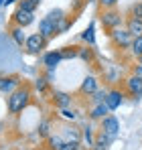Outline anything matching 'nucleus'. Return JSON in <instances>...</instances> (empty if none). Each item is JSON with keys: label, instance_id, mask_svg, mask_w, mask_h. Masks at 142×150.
Instances as JSON below:
<instances>
[{"label": "nucleus", "instance_id": "1", "mask_svg": "<svg viewBox=\"0 0 142 150\" xmlns=\"http://www.w3.org/2000/svg\"><path fill=\"white\" fill-rule=\"evenodd\" d=\"M28 100H31V89H28L26 85L14 89V91L10 93V98H8V112H10V114L23 112L24 108H26V103H28Z\"/></svg>", "mask_w": 142, "mask_h": 150}, {"label": "nucleus", "instance_id": "2", "mask_svg": "<svg viewBox=\"0 0 142 150\" xmlns=\"http://www.w3.org/2000/svg\"><path fill=\"white\" fill-rule=\"evenodd\" d=\"M45 45H47V39H45L43 35H39V33L26 37V41H24V47H26V51H31V53H39V51H43V49H45Z\"/></svg>", "mask_w": 142, "mask_h": 150}, {"label": "nucleus", "instance_id": "3", "mask_svg": "<svg viewBox=\"0 0 142 150\" xmlns=\"http://www.w3.org/2000/svg\"><path fill=\"white\" fill-rule=\"evenodd\" d=\"M118 130H120V124H118V120H116L114 116L108 114V116L102 120V132H104V134L116 138V136H118Z\"/></svg>", "mask_w": 142, "mask_h": 150}, {"label": "nucleus", "instance_id": "4", "mask_svg": "<svg viewBox=\"0 0 142 150\" xmlns=\"http://www.w3.org/2000/svg\"><path fill=\"white\" fill-rule=\"evenodd\" d=\"M21 87V81H18V77H14V75H10V77H0V91L2 93H12L14 89H18Z\"/></svg>", "mask_w": 142, "mask_h": 150}, {"label": "nucleus", "instance_id": "5", "mask_svg": "<svg viewBox=\"0 0 142 150\" xmlns=\"http://www.w3.org/2000/svg\"><path fill=\"white\" fill-rule=\"evenodd\" d=\"M126 89L134 96V98H142V77L132 75L126 79Z\"/></svg>", "mask_w": 142, "mask_h": 150}, {"label": "nucleus", "instance_id": "6", "mask_svg": "<svg viewBox=\"0 0 142 150\" xmlns=\"http://www.w3.org/2000/svg\"><path fill=\"white\" fill-rule=\"evenodd\" d=\"M112 39H114V43L120 45V47H130L132 45V35L128 30H122V28H114Z\"/></svg>", "mask_w": 142, "mask_h": 150}, {"label": "nucleus", "instance_id": "7", "mask_svg": "<svg viewBox=\"0 0 142 150\" xmlns=\"http://www.w3.org/2000/svg\"><path fill=\"white\" fill-rule=\"evenodd\" d=\"M35 21V12H28V10H23V8H18L16 12H14V23L18 26H28L31 23Z\"/></svg>", "mask_w": 142, "mask_h": 150}, {"label": "nucleus", "instance_id": "8", "mask_svg": "<svg viewBox=\"0 0 142 150\" xmlns=\"http://www.w3.org/2000/svg\"><path fill=\"white\" fill-rule=\"evenodd\" d=\"M102 23L104 26H110V28H116L120 25V14L116 10H112V8H108L104 14H102Z\"/></svg>", "mask_w": 142, "mask_h": 150}, {"label": "nucleus", "instance_id": "9", "mask_svg": "<svg viewBox=\"0 0 142 150\" xmlns=\"http://www.w3.org/2000/svg\"><path fill=\"white\" fill-rule=\"evenodd\" d=\"M39 35H43L45 39H51V37L57 35V26L53 25L49 18H43V21L39 23Z\"/></svg>", "mask_w": 142, "mask_h": 150}, {"label": "nucleus", "instance_id": "10", "mask_svg": "<svg viewBox=\"0 0 142 150\" xmlns=\"http://www.w3.org/2000/svg\"><path fill=\"white\" fill-rule=\"evenodd\" d=\"M79 91L81 93H94V91H97V79H95L94 75L85 77L83 83H81V87H79Z\"/></svg>", "mask_w": 142, "mask_h": 150}, {"label": "nucleus", "instance_id": "11", "mask_svg": "<svg viewBox=\"0 0 142 150\" xmlns=\"http://www.w3.org/2000/svg\"><path fill=\"white\" fill-rule=\"evenodd\" d=\"M126 30L132 35V37H140L142 35V21H138V18H128V23H126Z\"/></svg>", "mask_w": 142, "mask_h": 150}, {"label": "nucleus", "instance_id": "12", "mask_svg": "<svg viewBox=\"0 0 142 150\" xmlns=\"http://www.w3.org/2000/svg\"><path fill=\"white\" fill-rule=\"evenodd\" d=\"M120 103H122V93L120 91H110L108 96H106V105L110 108V112L112 110H116V108H120Z\"/></svg>", "mask_w": 142, "mask_h": 150}, {"label": "nucleus", "instance_id": "13", "mask_svg": "<svg viewBox=\"0 0 142 150\" xmlns=\"http://www.w3.org/2000/svg\"><path fill=\"white\" fill-rule=\"evenodd\" d=\"M108 114H110V108H108L106 101H104V103H95V108L92 110L89 116H92V120H104Z\"/></svg>", "mask_w": 142, "mask_h": 150}, {"label": "nucleus", "instance_id": "14", "mask_svg": "<svg viewBox=\"0 0 142 150\" xmlns=\"http://www.w3.org/2000/svg\"><path fill=\"white\" fill-rule=\"evenodd\" d=\"M10 35H12V39H14V43L16 45H24V41H26V37H24V33H23V26H12L10 28Z\"/></svg>", "mask_w": 142, "mask_h": 150}, {"label": "nucleus", "instance_id": "15", "mask_svg": "<svg viewBox=\"0 0 142 150\" xmlns=\"http://www.w3.org/2000/svg\"><path fill=\"white\" fill-rule=\"evenodd\" d=\"M61 59H63L61 53H49L47 57H45V65H47L49 69H55V65H57Z\"/></svg>", "mask_w": 142, "mask_h": 150}, {"label": "nucleus", "instance_id": "16", "mask_svg": "<svg viewBox=\"0 0 142 150\" xmlns=\"http://www.w3.org/2000/svg\"><path fill=\"white\" fill-rule=\"evenodd\" d=\"M130 49H132V53H134L136 57H142V35H140V37H134V39H132Z\"/></svg>", "mask_w": 142, "mask_h": 150}, {"label": "nucleus", "instance_id": "17", "mask_svg": "<svg viewBox=\"0 0 142 150\" xmlns=\"http://www.w3.org/2000/svg\"><path fill=\"white\" fill-rule=\"evenodd\" d=\"M55 103H57L59 108H67L71 103V98L67 93H55Z\"/></svg>", "mask_w": 142, "mask_h": 150}, {"label": "nucleus", "instance_id": "18", "mask_svg": "<svg viewBox=\"0 0 142 150\" xmlns=\"http://www.w3.org/2000/svg\"><path fill=\"white\" fill-rule=\"evenodd\" d=\"M130 16H132V18H138V21H142V2H138V4H132V8H130Z\"/></svg>", "mask_w": 142, "mask_h": 150}, {"label": "nucleus", "instance_id": "19", "mask_svg": "<svg viewBox=\"0 0 142 150\" xmlns=\"http://www.w3.org/2000/svg\"><path fill=\"white\" fill-rule=\"evenodd\" d=\"M49 144H51V148L59 150L61 146H63V140H61L59 136H51V138H49Z\"/></svg>", "mask_w": 142, "mask_h": 150}, {"label": "nucleus", "instance_id": "20", "mask_svg": "<svg viewBox=\"0 0 142 150\" xmlns=\"http://www.w3.org/2000/svg\"><path fill=\"white\" fill-rule=\"evenodd\" d=\"M18 8H23V10H28V12H35V8H37V4H35V2H31V0H23Z\"/></svg>", "mask_w": 142, "mask_h": 150}, {"label": "nucleus", "instance_id": "21", "mask_svg": "<svg viewBox=\"0 0 142 150\" xmlns=\"http://www.w3.org/2000/svg\"><path fill=\"white\" fill-rule=\"evenodd\" d=\"M61 116H63V118H65V120H75V118H77V114H75V112H73V110H67V108H61Z\"/></svg>", "mask_w": 142, "mask_h": 150}, {"label": "nucleus", "instance_id": "22", "mask_svg": "<svg viewBox=\"0 0 142 150\" xmlns=\"http://www.w3.org/2000/svg\"><path fill=\"white\" fill-rule=\"evenodd\" d=\"M81 39H83V41H87V43H94V26H89V28L81 35Z\"/></svg>", "mask_w": 142, "mask_h": 150}, {"label": "nucleus", "instance_id": "23", "mask_svg": "<svg viewBox=\"0 0 142 150\" xmlns=\"http://www.w3.org/2000/svg\"><path fill=\"white\" fill-rule=\"evenodd\" d=\"M106 96H108L106 91H94V101L95 103H104L106 101Z\"/></svg>", "mask_w": 142, "mask_h": 150}, {"label": "nucleus", "instance_id": "24", "mask_svg": "<svg viewBox=\"0 0 142 150\" xmlns=\"http://www.w3.org/2000/svg\"><path fill=\"white\" fill-rule=\"evenodd\" d=\"M79 148V142H63V146L59 150H77Z\"/></svg>", "mask_w": 142, "mask_h": 150}, {"label": "nucleus", "instance_id": "25", "mask_svg": "<svg viewBox=\"0 0 142 150\" xmlns=\"http://www.w3.org/2000/svg\"><path fill=\"white\" fill-rule=\"evenodd\" d=\"M99 2H102L104 8H114V4H116L118 0H99Z\"/></svg>", "mask_w": 142, "mask_h": 150}, {"label": "nucleus", "instance_id": "26", "mask_svg": "<svg viewBox=\"0 0 142 150\" xmlns=\"http://www.w3.org/2000/svg\"><path fill=\"white\" fill-rule=\"evenodd\" d=\"M79 57H81V59H92V53H89V49H87V51H81V53H79Z\"/></svg>", "mask_w": 142, "mask_h": 150}, {"label": "nucleus", "instance_id": "27", "mask_svg": "<svg viewBox=\"0 0 142 150\" xmlns=\"http://www.w3.org/2000/svg\"><path fill=\"white\" fill-rule=\"evenodd\" d=\"M41 134H43V136H47V134H49V124H43V126H41Z\"/></svg>", "mask_w": 142, "mask_h": 150}, {"label": "nucleus", "instance_id": "28", "mask_svg": "<svg viewBox=\"0 0 142 150\" xmlns=\"http://www.w3.org/2000/svg\"><path fill=\"white\" fill-rule=\"evenodd\" d=\"M134 75L142 77V63H140V65H136V69H134Z\"/></svg>", "mask_w": 142, "mask_h": 150}, {"label": "nucleus", "instance_id": "29", "mask_svg": "<svg viewBox=\"0 0 142 150\" xmlns=\"http://www.w3.org/2000/svg\"><path fill=\"white\" fill-rule=\"evenodd\" d=\"M37 89H45V79H39L37 81Z\"/></svg>", "mask_w": 142, "mask_h": 150}, {"label": "nucleus", "instance_id": "30", "mask_svg": "<svg viewBox=\"0 0 142 150\" xmlns=\"http://www.w3.org/2000/svg\"><path fill=\"white\" fill-rule=\"evenodd\" d=\"M31 2H35V4H37V6H39V4H41V0H31Z\"/></svg>", "mask_w": 142, "mask_h": 150}, {"label": "nucleus", "instance_id": "31", "mask_svg": "<svg viewBox=\"0 0 142 150\" xmlns=\"http://www.w3.org/2000/svg\"><path fill=\"white\" fill-rule=\"evenodd\" d=\"M140 63H142V57H140Z\"/></svg>", "mask_w": 142, "mask_h": 150}]
</instances>
